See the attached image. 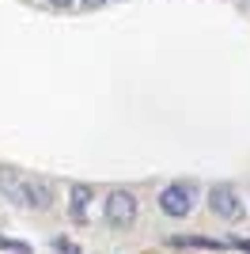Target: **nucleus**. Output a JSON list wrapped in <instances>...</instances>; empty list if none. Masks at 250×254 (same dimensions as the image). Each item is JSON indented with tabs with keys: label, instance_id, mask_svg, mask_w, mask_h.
<instances>
[{
	"label": "nucleus",
	"instance_id": "9",
	"mask_svg": "<svg viewBox=\"0 0 250 254\" xmlns=\"http://www.w3.org/2000/svg\"><path fill=\"white\" fill-rule=\"evenodd\" d=\"M228 247H231V251H247V254H250V239H239V235H235V239H228Z\"/></svg>",
	"mask_w": 250,
	"mask_h": 254
},
{
	"label": "nucleus",
	"instance_id": "2",
	"mask_svg": "<svg viewBox=\"0 0 250 254\" xmlns=\"http://www.w3.org/2000/svg\"><path fill=\"white\" fill-rule=\"evenodd\" d=\"M193 201H197L193 182H171V186H163V193H159V209H163L167 216H175V220L189 216V212H193Z\"/></svg>",
	"mask_w": 250,
	"mask_h": 254
},
{
	"label": "nucleus",
	"instance_id": "10",
	"mask_svg": "<svg viewBox=\"0 0 250 254\" xmlns=\"http://www.w3.org/2000/svg\"><path fill=\"white\" fill-rule=\"evenodd\" d=\"M50 4H53V8H72L76 0H50Z\"/></svg>",
	"mask_w": 250,
	"mask_h": 254
},
{
	"label": "nucleus",
	"instance_id": "8",
	"mask_svg": "<svg viewBox=\"0 0 250 254\" xmlns=\"http://www.w3.org/2000/svg\"><path fill=\"white\" fill-rule=\"evenodd\" d=\"M53 251H57V254H83L80 247L72 243V239H61V235H57V239H53Z\"/></svg>",
	"mask_w": 250,
	"mask_h": 254
},
{
	"label": "nucleus",
	"instance_id": "7",
	"mask_svg": "<svg viewBox=\"0 0 250 254\" xmlns=\"http://www.w3.org/2000/svg\"><path fill=\"white\" fill-rule=\"evenodd\" d=\"M0 251H11V254H34L31 243H23V239H8V235H0Z\"/></svg>",
	"mask_w": 250,
	"mask_h": 254
},
{
	"label": "nucleus",
	"instance_id": "1",
	"mask_svg": "<svg viewBox=\"0 0 250 254\" xmlns=\"http://www.w3.org/2000/svg\"><path fill=\"white\" fill-rule=\"evenodd\" d=\"M0 190L8 193L15 205H27V209H50L53 190L46 179H31V175H19V171H0Z\"/></svg>",
	"mask_w": 250,
	"mask_h": 254
},
{
	"label": "nucleus",
	"instance_id": "5",
	"mask_svg": "<svg viewBox=\"0 0 250 254\" xmlns=\"http://www.w3.org/2000/svg\"><path fill=\"white\" fill-rule=\"evenodd\" d=\"M171 247H197V251H228V239H205V235H175Z\"/></svg>",
	"mask_w": 250,
	"mask_h": 254
},
{
	"label": "nucleus",
	"instance_id": "3",
	"mask_svg": "<svg viewBox=\"0 0 250 254\" xmlns=\"http://www.w3.org/2000/svg\"><path fill=\"white\" fill-rule=\"evenodd\" d=\"M103 212H106V224H110V228H129V224L136 220V193L133 190H114L103 201Z\"/></svg>",
	"mask_w": 250,
	"mask_h": 254
},
{
	"label": "nucleus",
	"instance_id": "6",
	"mask_svg": "<svg viewBox=\"0 0 250 254\" xmlns=\"http://www.w3.org/2000/svg\"><path fill=\"white\" fill-rule=\"evenodd\" d=\"M87 201H91V186L76 182V186H72V216H76V220L87 216Z\"/></svg>",
	"mask_w": 250,
	"mask_h": 254
},
{
	"label": "nucleus",
	"instance_id": "4",
	"mask_svg": "<svg viewBox=\"0 0 250 254\" xmlns=\"http://www.w3.org/2000/svg\"><path fill=\"white\" fill-rule=\"evenodd\" d=\"M208 209L216 212L220 220H239L243 216V201H239V190L231 182H220L208 190Z\"/></svg>",
	"mask_w": 250,
	"mask_h": 254
},
{
	"label": "nucleus",
	"instance_id": "11",
	"mask_svg": "<svg viewBox=\"0 0 250 254\" xmlns=\"http://www.w3.org/2000/svg\"><path fill=\"white\" fill-rule=\"evenodd\" d=\"M80 4H83V8H103L106 0H80Z\"/></svg>",
	"mask_w": 250,
	"mask_h": 254
}]
</instances>
